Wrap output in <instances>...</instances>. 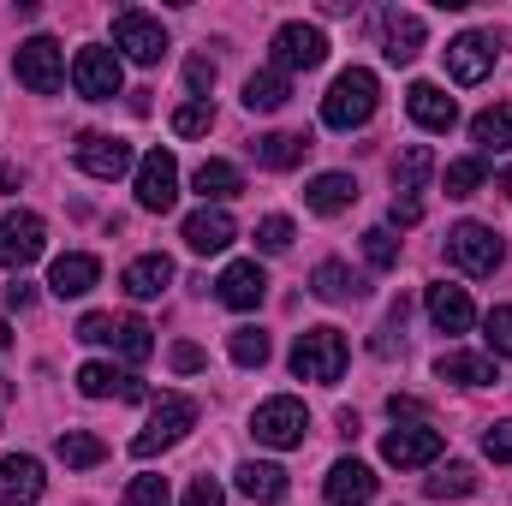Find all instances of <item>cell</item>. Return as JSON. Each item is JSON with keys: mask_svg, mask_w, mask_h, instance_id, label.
<instances>
[{"mask_svg": "<svg viewBox=\"0 0 512 506\" xmlns=\"http://www.w3.org/2000/svg\"><path fill=\"white\" fill-rule=\"evenodd\" d=\"M376 102H382V84H376V72H364V66H346V72L328 84V96H322V126L358 131L370 114H376Z\"/></svg>", "mask_w": 512, "mask_h": 506, "instance_id": "cell-1", "label": "cell"}, {"mask_svg": "<svg viewBox=\"0 0 512 506\" xmlns=\"http://www.w3.org/2000/svg\"><path fill=\"white\" fill-rule=\"evenodd\" d=\"M185 429H197V399L191 393H161V399H149V423L131 435V453L137 459H155V453L179 447Z\"/></svg>", "mask_w": 512, "mask_h": 506, "instance_id": "cell-2", "label": "cell"}, {"mask_svg": "<svg viewBox=\"0 0 512 506\" xmlns=\"http://www.w3.org/2000/svg\"><path fill=\"white\" fill-rule=\"evenodd\" d=\"M346 364H352V346H346L340 328H304L298 346H292V376L298 381H322V387H334V381L346 376Z\"/></svg>", "mask_w": 512, "mask_h": 506, "instance_id": "cell-3", "label": "cell"}, {"mask_svg": "<svg viewBox=\"0 0 512 506\" xmlns=\"http://www.w3.org/2000/svg\"><path fill=\"white\" fill-rule=\"evenodd\" d=\"M251 435L262 441V447H274V453L304 447V435H310V411H304V399H292V393L262 399L256 417H251Z\"/></svg>", "mask_w": 512, "mask_h": 506, "instance_id": "cell-4", "label": "cell"}, {"mask_svg": "<svg viewBox=\"0 0 512 506\" xmlns=\"http://www.w3.org/2000/svg\"><path fill=\"white\" fill-rule=\"evenodd\" d=\"M447 262L465 268L471 280H489V274L507 262V245H501L495 227H483V221H459V227L447 233Z\"/></svg>", "mask_w": 512, "mask_h": 506, "instance_id": "cell-5", "label": "cell"}, {"mask_svg": "<svg viewBox=\"0 0 512 506\" xmlns=\"http://www.w3.org/2000/svg\"><path fill=\"white\" fill-rule=\"evenodd\" d=\"M447 453V435L435 429V423H393L382 435V459L393 471H423V465H435Z\"/></svg>", "mask_w": 512, "mask_h": 506, "instance_id": "cell-6", "label": "cell"}, {"mask_svg": "<svg viewBox=\"0 0 512 506\" xmlns=\"http://www.w3.org/2000/svg\"><path fill=\"white\" fill-rule=\"evenodd\" d=\"M12 72H18V84H24V90L54 96V90L66 84V48H60L54 36H30V42H18Z\"/></svg>", "mask_w": 512, "mask_h": 506, "instance_id": "cell-7", "label": "cell"}, {"mask_svg": "<svg viewBox=\"0 0 512 506\" xmlns=\"http://www.w3.org/2000/svg\"><path fill=\"white\" fill-rule=\"evenodd\" d=\"M120 84H126V66H120L114 48H96V42L78 48V60H72V90H78L84 102H114Z\"/></svg>", "mask_w": 512, "mask_h": 506, "instance_id": "cell-8", "label": "cell"}, {"mask_svg": "<svg viewBox=\"0 0 512 506\" xmlns=\"http://www.w3.org/2000/svg\"><path fill=\"white\" fill-rule=\"evenodd\" d=\"M114 48L137 60V66H161V54H167V30H161V18H149V12H114Z\"/></svg>", "mask_w": 512, "mask_h": 506, "instance_id": "cell-9", "label": "cell"}, {"mask_svg": "<svg viewBox=\"0 0 512 506\" xmlns=\"http://www.w3.org/2000/svg\"><path fill=\"white\" fill-rule=\"evenodd\" d=\"M322 60H328V36L316 24L292 18V24L274 30V72H316Z\"/></svg>", "mask_w": 512, "mask_h": 506, "instance_id": "cell-10", "label": "cell"}, {"mask_svg": "<svg viewBox=\"0 0 512 506\" xmlns=\"http://www.w3.org/2000/svg\"><path fill=\"white\" fill-rule=\"evenodd\" d=\"M173 203H179V161H173V149H149L137 161V209L167 215Z\"/></svg>", "mask_w": 512, "mask_h": 506, "instance_id": "cell-11", "label": "cell"}, {"mask_svg": "<svg viewBox=\"0 0 512 506\" xmlns=\"http://www.w3.org/2000/svg\"><path fill=\"white\" fill-rule=\"evenodd\" d=\"M48 251V227L30 209H6L0 215V268H30L36 256Z\"/></svg>", "mask_w": 512, "mask_h": 506, "instance_id": "cell-12", "label": "cell"}, {"mask_svg": "<svg viewBox=\"0 0 512 506\" xmlns=\"http://www.w3.org/2000/svg\"><path fill=\"white\" fill-rule=\"evenodd\" d=\"M72 161H78L90 179H120V173H131V143L126 137H108V131H84V137L72 143Z\"/></svg>", "mask_w": 512, "mask_h": 506, "instance_id": "cell-13", "label": "cell"}, {"mask_svg": "<svg viewBox=\"0 0 512 506\" xmlns=\"http://www.w3.org/2000/svg\"><path fill=\"white\" fill-rule=\"evenodd\" d=\"M447 72H453V84H483L495 72V36H483V30L453 36L447 42Z\"/></svg>", "mask_w": 512, "mask_h": 506, "instance_id": "cell-14", "label": "cell"}, {"mask_svg": "<svg viewBox=\"0 0 512 506\" xmlns=\"http://www.w3.org/2000/svg\"><path fill=\"white\" fill-rule=\"evenodd\" d=\"M322 495H328V506H370L376 501V471L364 459H334Z\"/></svg>", "mask_w": 512, "mask_h": 506, "instance_id": "cell-15", "label": "cell"}, {"mask_svg": "<svg viewBox=\"0 0 512 506\" xmlns=\"http://www.w3.org/2000/svg\"><path fill=\"white\" fill-rule=\"evenodd\" d=\"M215 298H221L227 310H256V304L268 298V274H262V262H227L221 280H215Z\"/></svg>", "mask_w": 512, "mask_h": 506, "instance_id": "cell-16", "label": "cell"}, {"mask_svg": "<svg viewBox=\"0 0 512 506\" xmlns=\"http://www.w3.org/2000/svg\"><path fill=\"white\" fill-rule=\"evenodd\" d=\"M179 233H185V245H191L197 256H221L233 239H239L233 215H227V209H209V203H203L197 215H185V227H179Z\"/></svg>", "mask_w": 512, "mask_h": 506, "instance_id": "cell-17", "label": "cell"}, {"mask_svg": "<svg viewBox=\"0 0 512 506\" xmlns=\"http://www.w3.org/2000/svg\"><path fill=\"white\" fill-rule=\"evenodd\" d=\"M423 310H429V322H435L441 334H465V328L477 322L471 292H465V286H447V280H435V286L423 292Z\"/></svg>", "mask_w": 512, "mask_h": 506, "instance_id": "cell-18", "label": "cell"}, {"mask_svg": "<svg viewBox=\"0 0 512 506\" xmlns=\"http://www.w3.org/2000/svg\"><path fill=\"white\" fill-rule=\"evenodd\" d=\"M382 54L393 66H411L423 54V18L405 12V6H387L382 12Z\"/></svg>", "mask_w": 512, "mask_h": 506, "instance_id": "cell-19", "label": "cell"}, {"mask_svg": "<svg viewBox=\"0 0 512 506\" xmlns=\"http://www.w3.org/2000/svg\"><path fill=\"white\" fill-rule=\"evenodd\" d=\"M42 489H48V477H42V465L30 453L0 459V506H30L42 501Z\"/></svg>", "mask_w": 512, "mask_h": 506, "instance_id": "cell-20", "label": "cell"}, {"mask_svg": "<svg viewBox=\"0 0 512 506\" xmlns=\"http://www.w3.org/2000/svg\"><path fill=\"white\" fill-rule=\"evenodd\" d=\"M352 203H358V179H352V173H316V179L304 185V209L322 215V221L346 215Z\"/></svg>", "mask_w": 512, "mask_h": 506, "instance_id": "cell-21", "label": "cell"}, {"mask_svg": "<svg viewBox=\"0 0 512 506\" xmlns=\"http://www.w3.org/2000/svg\"><path fill=\"white\" fill-rule=\"evenodd\" d=\"M96 280H102V262L90 251H66V256H54V268H48V292L54 298H84Z\"/></svg>", "mask_w": 512, "mask_h": 506, "instance_id": "cell-22", "label": "cell"}, {"mask_svg": "<svg viewBox=\"0 0 512 506\" xmlns=\"http://www.w3.org/2000/svg\"><path fill=\"white\" fill-rule=\"evenodd\" d=\"M405 108H411V120L423 131H453L459 126V102H453L441 84H411V90H405Z\"/></svg>", "mask_w": 512, "mask_h": 506, "instance_id": "cell-23", "label": "cell"}, {"mask_svg": "<svg viewBox=\"0 0 512 506\" xmlns=\"http://www.w3.org/2000/svg\"><path fill=\"white\" fill-rule=\"evenodd\" d=\"M78 393L84 399H108V393H120V399H149V387L126 370H114V364H84L78 370Z\"/></svg>", "mask_w": 512, "mask_h": 506, "instance_id": "cell-24", "label": "cell"}, {"mask_svg": "<svg viewBox=\"0 0 512 506\" xmlns=\"http://www.w3.org/2000/svg\"><path fill=\"white\" fill-rule=\"evenodd\" d=\"M233 483H239V495H245V501H262V506L286 501V471H280V465H268V459H245V465L233 471Z\"/></svg>", "mask_w": 512, "mask_h": 506, "instance_id": "cell-25", "label": "cell"}, {"mask_svg": "<svg viewBox=\"0 0 512 506\" xmlns=\"http://www.w3.org/2000/svg\"><path fill=\"white\" fill-rule=\"evenodd\" d=\"M120 286H126L131 298H161L167 286H173V262L161 251L137 256V262H126V274H120Z\"/></svg>", "mask_w": 512, "mask_h": 506, "instance_id": "cell-26", "label": "cell"}, {"mask_svg": "<svg viewBox=\"0 0 512 506\" xmlns=\"http://www.w3.org/2000/svg\"><path fill=\"white\" fill-rule=\"evenodd\" d=\"M435 376L441 381H459V387H495V358H483V352H441L435 358Z\"/></svg>", "mask_w": 512, "mask_h": 506, "instance_id": "cell-27", "label": "cell"}, {"mask_svg": "<svg viewBox=\"0 0 512 506\" xmlns=\"http://www.w3.org/2000/svg\"><path fill=\"white\" fill-rule=\"evenodd\" d=\"M304 149H310V137H298V131H268V137H256V143H251L256 167H268V173L298 167V161H304Z\"/></svg>", "mask_w": 512, "mask_h": 506, "instance_id": "cell-28", "label": "cell"}, {"mask_svg": "<svg viewBox=\"0 0 512 506\" xmlns=\"http://www.w3.org/2000/svg\"><path fill=\"white\" fill-rule=\"evenodd\" d=\"M310 292H316L322 304H346V298H364V280H358L346 262H316V274H310Z\"/></svg>", "mask_w": 512, "mask_h": 506, "instance_id": "cell-29", "label": "cell"}, {"mask_svg": "<svg viewBox=\"0 0 512 506\" xmlns=\"http://www.w3.org/2000/svg\"><path fill=\"white\" fill-rule=\"evenodd\" d=\"M471 143H477V155H501V149H512V102L483 108V114L471 120Z\"/></svg>", "mask_w": 512, "mask_h": 506, "instance_id": "cell-30", "label": "cell"}, {"mask_svg": "<svg viewBox=\"0 0 512 506\" xmlns=\"http://www.w3.org/2000/svg\"><path fill=\"white\" fill-rule=\"evenodd\" d=\"M191 185L203 191V203H227V197L245 191V173H239L233 161H203V167L191 173Z\"/></svg>", "mask_w": 512, "mask_h": 506, "instance_id": "cell-31", "label": "cell"}, {"mask_svg": "<svg viewBox=\"0 0 512 506\" xmlns=\"http://www.w3.org/2000/svg\"><path fill=\"white\" fill-rule=\"evenodd\" d=\"M286 102H292L286 72H251V78H245V108H251V114H280Z\"/></svg>", "mask_w": 512, "mask_h": 506, "instance_id": "cell-32", "label": "cell"}, {"mask_svg": "<svg viewBox=\"0 0 512 506\" xmlns=\"http://www.w3.org/2000/svg\"><path fill=\"white\" fill-rule=\"evenodd\" d=\"M429 173H435V149H429V143H405V149H399V161H393V185L417 197Z\"/></svg>", "mask_w": 512, "mask_h": 506, "instance_id": "cell-33", "label": "cell"}, {"mask_svg": "<svg viewBox=\"0 0 512 506\" xmlns=\"http://www.w3.org/2000/svg\"><path fill=\"white\" fill-rule=\"evenodd\" d=\"M126 364H143L149 352H155V334H149V322L143 316H114V340H108Z\"/></svg>", "mask_w": 512, "mask_h": 506, "instance_id": "cell-34", "label": "cell"}, {"mask_svg": "<svg viewBox=\"0 0 512 506\" xmlns=\"http://www.w3.org/2000/svg\"><path fill=\"white\" fill-rule=\"evenodd\" d=\"M54 453H60V459L72 465V471H96V465L108 459V447H102V441H96L90 429H66V435L54 441Z\"/></svg>", "mask_w": 512, "mask_h": 506, "instance_id": "cell-35", "label": "cell"}, {"mask_svg": "<svg viewBox=\"0 0 512 506\" xmlns=\"http://www.w3.org/2000/svg\"><path fill=\"white\" fill-rule=\"evenodd\" d=\"M465 495H477V471L471 465H447V471H435L429 477V501H465Z\"/></svg>", "mask_w": 512, "mask_h": 506, "instance_id": "cell-36", "label": "cell"}, {"mask_svg": "<svg viewBox=\"0 0 512 506\" xmlns=\"http://www.w3.org/2000/svg\"><path fill=\"white\" fill-rule=\"evenodd\" d=\"M483 179H489V161H483V155H459V161H447V197H471Z\"/></svg>", "mask_w": 512, "mask_h": 506, "instance_id": "cell-37", "label": "cell"}, {"mask_svg": "<svg viewBox=\"0 0 512 506\" xmlns=\"http://www.w3.org/2000/svg\"><path fill=\"white\" fill-rule=\"evenodd\" d=\"M227 352H233L239 370H262V364H268V334H262V328H233Z\"/></svg>", "mask_w": 512, "mask_h": 506, "instance_id": "cell-38", "label": "cell"}, {"mask_svg": "<svg viewBox=\"0 0 512 506\" xmlns=\"http://www.w3.org/2000/svg\"><path fill=\"white\" fill-rule=\"evenodd\" d=\"M483 340H489V358H512V304H495L483 316Z\"/></svg>", "mask_w": 512, "mask_h": 506, "instance_id": "cell-39", "label": "cell"}, {"mask_svg": "<svg viewBox=\"0 0 512 506\" xmlns=\"http://www.w3.org/2000/svg\"><path fill=\"white\" fill-rule=\"evenodd\" d=\"M120 506H173V489H167V477H131Z\"/></svg>", "mask_w": 512, "mask_h": 506, "instance_id": "cell-40", "label": "cell"}, {"mask_svg": "<svg viewBox=\"0 0 512 506\" xmlns=\"http://www.w3.org/2000/svg\"><path fill=\"white\" fill-rule=\"evenodd\" d=\"M209 126H215V102H185V108H173V131H179V137H203Z\"/></svg>", "mask_w": 512, "mask_h": 506, "instance_id": "cell-41", "label": "cell"}, {"mask_svg": "<svg viewBox=\"0 0 512 506\" xmlns=\"http://www.w3.org/2000/svg\"><path fill=\"white\" fill-rule=\"evenodd\" d=\"M256 251H268V256L292 251V221H286V215H268V221H256Z\"/></svg>", "mask_w": 512, "mask_h": 506, "instance_id": "cell-42", "label": "cell"}, {"mask_svg": "<svg viewBox=\"0 0 512 506\" xmlns=\"http://www.w3.org/2000/svg\"><path fill=\"white\" fill-rule=\"evenodd\" d=\"M364 256H370V268H393V262H399L393 227H370V233H364Z\"/></svg>", "mask_w": 512, "mask_h": 506, "instance_id": "cell-43", "label": "cell"}, {"mask_svg": "<svg viewBox=\"0 0 512 506\" xmlns=\"http://www.w3.org/2000/svg\"><path fill=\"white\" fill-rule=\"evenodd\" d=\"M185 84H191L197 102H209V90H215V60H209V54H191V60H185Z\"/></svg>", "mask_w": 512, "mask_h": 506, "instance_id": "cell-44", "label": "cell"}, {"mask_svg": "<svg viewBox=\"0 0 512 506\" xmlns=\"http://www.w3.org/2000/svg\"><path fill=\"white\" fill-rule=\"evenodd\" d=\"M483 453H489L495 465H512V417H507V423H489V429H483Z\"/></svg>", "mask_w": 512, "mask_h": 506, "instance_id": "cell-45", "label": "cell"}, {"mask_svg": "<svg viewBox=\"0 0 512 506\" xmlns=\"http://www.w3.org/2000/svg\"><path fill=\"white\" fill-rule=\"evenodd\" d=\"M78 340H84V346H108V340H114V316H102V310H90V316L78 322Z\"/></svg>", "mask_w": 512, "mask_h": 506, "instance_id": "cell-46", "label": "cell"}, {"mask_svg": "<svg viewBox=\"0 0 512 506\" xmlns=\"http://www.w3.org/2000/svg\"><path fill=\"white\" fill-rule=\"evenodd\" d=\"M185 506H227V495H221V483H215V477H191Z\"/></svg>", "mask_w": 512, "mask_h": 506, "instance_id": "cell-47", "label": "cell"}, {"mask_svg": "<svg viewBox=\"0 0 512 506\" xmlns=\"http://www.w3.org/2000/svg\"><path fill=\"white\" fill-rule=\"evenodd\" d=\"M417 221H423V197L393 191V227H417Z\"/></svg>", "mask_w": 512, "mask_h": 506, "instance_id": "cell-48", "label": "cell"}, {"mask_svg": "<svg viewBox=\"0 0 512 506\" xmlns=\"http://www.w3.org/2000/svg\"><path fill=\"white\" fill-rule=\"evenodd\" d=\"M203 364H209V358H203V346H191V340H179V346H173V370H179V376H197Z\"/></svg>", "mask_w": 512, "mask_h": 506, "instance_id": "cell-49", "label": "cell"}, {"mask_svg": "<svg viewBox=\"0 0 512 506\" xmlns=\"http://www.w3.org/2000/svg\"><path fill=\"white\" fill-rule=\"evenodd\" d=\"M387 417H393V423H429V417H423V399H405V393L387 399Z\"/></svg>", "mask_w": 512, "mask_h": 506, "instance_id": "cell-50", "label": "cell"}, {"mask_svg": "<svg viewBox=\"0 0 512 506\" xmlns=\"http://www.w3.org/2000/svg\"><path fill=\"white\" fill-rule=\"evenodd\" d=\"M30 298H36L30 280H12V286H6V304H12V310H30Z\"/></svg>", "mask_w": 512, "mask_h": 506, "instance_id": "cell-51", "label": "cell"}, {"mask_svg": "<svg viewBox=\"0 0 512 506\" xmlns=\"http://www.w3.org/2000/svg\"><path fill=\"white\" fill-rule=\"evenodd\" d=\"M18 185V167H0V191H12Z\"/></svg>", "mask_w": 512, "mask_h": 506, "instance_id": "cell-52", "label": "cell"}, {"mask_svg": "<svg viewBox=\"0 0 512 506\" xmlns=\"http://www.w3.org/2000/svg\"><path fill=\"white\" fill-rule=\"evenodd\" d=\"M6 346H12V322L0 316V352H6Z\"/></svg>", "mask_w": 512, "mask_h": 506, "instance_id": "cell-53", "label": "cell"}, {"mask_svg": "<svg viewBox=\"0 0 512 506\" xmlns=\"http://www.w3.org/2000/svg\"><path fill=\"white\" fill-rule=\"evenodd\" d=\"M501 191L512 197V167H501Z\"/></svg>", "mask_w": 512, "mask_h": 506, "instance_id": "cell-54", "label": "cell"}, {"mask_svg": "<svg viewBox=\"0 0 512 506\" xmlns=\"http://www.w3.org/2000/svg\"><path fill=\"white\" fill-rule=\"evenodd\" d=\"M6 393H12V387H6V381H0V405H6Z\"/></svg>", "mask_w": 512, "mask_h": 506, "instance_id": "cell-55", "label": "cell"}]
</instances>
